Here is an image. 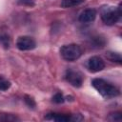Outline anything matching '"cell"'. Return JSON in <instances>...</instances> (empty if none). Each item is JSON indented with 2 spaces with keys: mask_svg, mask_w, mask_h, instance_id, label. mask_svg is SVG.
Wrapping results in <instances>:
<instances>
[{
  "mask_svg": "<svg viewBox=\"0 0 122 122\" xmlns=\"http://www.w3.org/2000/svg\"><path fill=\"white\" fill-rule=\"evenodd\" d=\"M0 43H1L5 48H9V46H10L9 36L6 35V34H0Z\"/></svg>",
  "mask_w": 122,
  "mask_h": 122,
  "instance_id": "9a60e30c",
  "label": "cell"
},
{
  "mask_svg": "<svg viewBox=\"0 0 122 122\" xmlns=\"http://www.w3.org/2000/svg\"><path fill=\"white\" fill-rule=\"evenodd\" d=\"M0 120L1 121H8V122H12V121H19V118L14 115V114H10V113H2L0 114Z\"/></svg>",
  "mask_w": 122,
  "mask_h": 122,
  "instance_id": "30bf717a",
  "label": "cell"
},
{
  "mask_svg": "<svg viewBox=\"0 0 122 122\" xmlns=\"http://www.w3.org/2000/svg\"><path fill=\"white\" fill-rule=\"evenodd\" d=\"M18 3L24 6H30V7L34 6V2L32 0H18Z\"/></svg>",
  "mask_w": 122,
  "mask_h": 122,
  "instance_id": "e0dca14e",
  "label": "cell"
},
{
  "mask_svg": "<svg viewBox=\"0 0 122 122\" xmlns=\"http://www.w3.org/2000/svg\"><path fill=\"white\" fill-rule=\"evenodd\" d=\"M92 85L105 98L115 97L119 94V90L115 86H113L111 83L105 81L104 79L94 78L92 81Z\"/></svg>",
  "mask_w": 122,
  "mask_h": 122,
  "instance_id": "6da1fadb",
  "label": "cell"
},
{
  "mask_svg": "<svg viewBox=\"0 0 122 122\" xmlns=\"http://www.w3.org/2000/svg\"><path fill=\"white\" fill-rule=\"evenodd\" d=\"M45 118L48 120H54L57 122H67L71 120V116L61 113H49L45 116Z\"/></svg>",
  "mask_w": 122,
  "mask_h": 122,
  "instance_id": "ba28073f",
  "label": "cell"
},
{
  "mask_svg": "<svg viewBox=\"0 0 122 122\" xmlns=\"http://www.w3.org/2000/svg\"><path fill=\"white\" fill-rule=\"evenodd\" d=\"M88 69L92 72H97L105 68V63L99 56H92L88 61Z\"/></svg>",
  "mask_w": 122,
  "mask_h": 122,
  "instance_id": "8992f818",
  "label": "cell"
},
{
  "mask_svg": "<svg viewBox=\"0 0 122 122\" xmlns=\"http://www.w3.org/2000/svg\"><path fill=\"white\" fill-rule=\"evenodd\" d=\"M10 82L6 80L5 78L3 77H0V91L4 92V91H7L10 88Z\"/></svg>",
  "mask_w": 122,
  "mask_h": 122,
  "instance_id": "8fae6325",
  "label": "cell"
},
{
  "mask_svg": "<svg viewBox=\"0 0 122 122\" xmlns=\"http://www.w3.org/2000/svg\"><path fill=\"white\" fill-rule=\"evenodd\" d=\"M109 119L112 120V121H120L122 119V116H121L120 112H114V113H112L110 115Z\"/></svg>",
  "mask_w": 122,
  "mask_h": 122,
  "instance_id": "2e32d148",
  "label": "cell"
},
{
  "mask_svg": "<svg viewBox=\"0 0 122 122\" xmlns=\"http://www.w3.org/2000/svg\"><path fill=\"white\" fill-rule=\"evenodd\" d=\"M60 54L67 61H75L81 56L82 50L76 44L64 45L60 49Z\"/></svg>",
  "mask_w": 122,
  "mask_h": 122,
  "instance_id": "3957f363",
  "label": "cell"
},
{
  "mask_svg": "<svg viewBox=\"0 0 122 122\" xmlns=\"http://www.w3.org/2000/svg\"><path fill=\"white\" fill-rule=\"evenodd\" d=\"M35 41L30 36H20L17 39L16 46L20 51H30L35 48Z\"/></svg>",
  "mask_w": 122,
  "mask_h": 122,
  "instance_id": "5b68a950",
  "label": "cell"
},
{
  "mask_svg": "<svg viewBox=\"0 0 122 122\" xmlns=\"http://www.w3.org/2000/svg\"><path fill=\"white\" fill-rule=\"evenodd\" d=\"M121 5H119L117 8L112 7V6H105L102 7L100 10V16L102 21L106 25H113L115 24L120 16H121Z\"/></svg>",
  "mask_w": 122,
  "mask_h": 122,
  "instance_id": "7a4b0ae2",
  "label": "cell"
},
{
  "mask_svg": "<svg viewBox=\"0 0 122 122\" xmlns=\"http://www.w3.org/2000/svg\"><path fill=\"white\" fill-rule=\"evenodd\" d=\"M64 96H63V94L62 93H60V92H57V93H55L54 95H53V97H52V101L54 102V103H56V104H61V103H63L64 102Z\"/></svg>",
  "mask_w": 122,
  "mask_h": 122,
  "instance_id": "4fadbf2b",
  "label": "cell"
},
{
  "mask_svg": "<svg viewBox=\"0 0 122 122\" xmlns=\"http://www.w3.org/2000/svg\"><path fill=\"white\" fill-rule=\"evenodd\" d=\"M107 57H108L110 60L113 61V62L121 63V56H120V54H118V53H115V52H108Z\"/></svg>",
  "mask_w": 122,
  "mask_h": 122,
  "instance_id": "7c38bea8",
  "label": "cell"
},
{
  "mask_svg": "<svg viewBox=\"0 0 122 122\" xmlns=\"http://www.w3.org/2000/svg\"><path fill=\"white\" fill-rule=\"evenodd\" d=\"M65 78H66V80L71 86L76 87V88L81 87V85L83 83V76H82V74L79 71H74L72 69L67 70L66 74H65Z\"/></svg>",
  "mask_w": 122,
  "mask_h": 122,
  "instance_id": "277c9868",
  "label": "cell"
},
{
  "mask_svg": "<svg viewBox=\"0 0 122 122\" xmlns=\"http://www.w3.org/2000/svg\"><path fill=\"white\" fill-rule=\"evenodd\" d=\"M95 17H96V10L94 9H87L80 13L78 19L82 23H89V22H92L95 19Z\"/></svg>",
  "mask_w": 122,
  "mask_h": 122,
  "instance_id": "52a82bcc",
  "label": "cell"
},
{
  "mask_svg": "<svg viewBox=\"0 0 122 122\" xmlns=\"http://www.w3.org/2000/svg\"><path fill=\"white\" fill-rule=\"evenodd\" d=\"M83 2H84V0H62L61 7L62 8H71V7L78 6Z\"/></svg>",
  "mask_w": 122,
  "mask_h": 122,
  "instance_id": "9c48e42d",
  "label": "cell"
},
{
  "mask_svg": "<svg viewBox=\"0 0 122 122\" xmlns=\"http://www.w3.org/2000/svg\"><path fill=\"white\" fill-rule=\"evenodd\" d=\"M24 101H25V103H26L30 108H34L35 105H36L34 99H33L32 97H30V96H28V95H26V96L24 97Z\"/></svg>",
  "mask_w": 122,
  "mask_h": 122,
  "instance_id": "5bb4252c",
  "label": "cell"
}]
</instances>
